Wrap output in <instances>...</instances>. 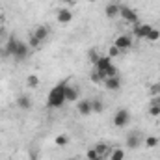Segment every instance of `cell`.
Here are the masks:
<instances>
[{
  "mask_svg": "<svg viewBox=\"0 0 160 160\" xmlns=\"http://www.w3.org/2000/svg\"><path fill=\"white\" fill-rule=\"evenodd\" d=\"M63 2H65V4H73L75 0H63Z\"/></svg>",
  "mask_w": 160,
  "mask_h": 160,
  "instance_id": "1f68e13d",
  "label": "cell"
},
{
  "mask_svg": "<svg viewBox=\"0 0 160 160\" xmlns=\"http://www.w3.org/2000/svg\"><path fill=\"white\" fill-rule=\"evenodd\" d=\"M17 43L19 39L15 38V36H9V39L6 41V45H4V56H11L13 58V54H15V50H17Z\"/></svg>",
  "mask_w": 160,
  "mask_h": 160,
  "instance_id": "8fae6325",
  "label": "cell"
},
{
  "mask_svg": "<svg viewBox=\"0 0 160 160\" xmlns=\"http://www.w3.org/2000/svg\"><path fill=\"white\" fill-rule=\"evenodd\" d=\"M65 86H67V80H62L48 91V97H47L48 108H62L65 104Z\"/></svg>",
  "mask_w": 160,
  "mask_h": 160,
  "instance_id": "6da1fadb",
  "label": "cell"
},
{
  "mask_svg": "<svg viewBox=\"0 0 160 160\" xmlns=\"http://www.w3.org/2000/svg\"><path fill=\"white\" fill-rule=\"evenodd\" d=\"M114 45L119 48L121 52H125V50H128L130 47H132V36H127V34H121V36H118L116 38V41H114Z\"/></svg>",
  "mask_w": 160,
  "mask_h": 160,
  "instance_id": "52a82bcc",
  "label": "cell"
},
{
  "mask_svg": "<svg viewBox=\"0 0 160 160\" xmlns=\"http://www.w3.org/2000/svg\"><path fill=\"white\" fill-rule=\"evenodd\" d=\"M143 143L149 147V149H153V147H157L160 143V140L157 138V136H147V138H143Z\"/></svg>",
  "mask_w": 160,
  "mask_h": 160,
  "instance_id": "44dd1931",
  "label": "cell"
},
{
  "mask_svg": "<svg viewBox=\"0 0 160 160\" xmlns=\"http://www.w3.org/2000/svg\"><path fill=\"white\" fill-rule=\"evenodd\" d=\"M0 21H2V13H0Z\"/></svg>",
  "mask_w": 160,
  "mask_h": 160,
  "instance_id": "e575fe53",
  "label": "cell"
},
{
  "mask_svg": "<svg viewBox=\"0 0 160 160\" xmlns=\"http://www.w3.org/2000/svg\"><path fill=\"white\" fill-rule=\"evenodd\" d=\"M104 15H106L108 19H116V17H119V4H116V2L106 4V8H104Z\"/></svg>",
  "mask_w": 160,
  "mask_h": 160,
  "instance_id": "5bb4252c",
  "label": "cell"
},
{
  "mask_svg": "<svg viewBox=\"0 0 160 160\" xmlns=\"http://www.w3.org/2000/svg\"><path fill=\"white\" fill-rule=\"evenodd\" d=\"M149 116L158 118V116H160V104H157V102H151V106H149Z\"/></svg>",
  "mask_w": 160,
  "mask_h": 160,
  "instance_id": "cb8c5ba5",
  "label": "cell"
},
{
  "mask_svg": "<svg viewBox=\"0 0 160 160\" xmlns=\"http://www.w3.org/2000/svg\"><path fill=\"white\" fill-rule=\"evenodd\" d=\"M32 52V48L28 47V43H24V41L19 39L17 43V50H15V54H13V58L15 60H19V62H22V60H26L28 58V54Z\"/></svg>",
  "mask_w": 160,
  "mask_h": 160,
  "instance_id": "5b68a950",
  "label": "cell"
},
{
  "mask_svg": "<svg viewBox=\"0 0 160 160\" xmlns=\"http://www.w3.org/2000/svg\"><path fill=\"white\" fill-rule=\"evenodd\" d=\"M93 149L99 153V157H101V158H108V157H110V153H112V147H110L108 143H104V142L95 143V147H93Z\"/></svg>",
  "mask_w": 160,
  "mask_h": 160,
  "instance_id": "9a60e30c",
  "label": "cell"
},
{
  "mask_svg": "<svg viewBox=\"0 0 160 160\" xmlns=\"http://www.w3.org/2000/svg\"><path fill=\"white\" fill-rule=\"evenodd\" d=\"M78 99H80V89L67 82V86H65V102H77Z\"/></svg>",
  "mask_w": 160,
  "mask_h": 160,
  "instance_id": "9c48e42d",
  "label": "cell"
},
{
  "mask_svg": "<svg viewBox=\"0 0 160 160\" xmlns=\"http://www.w3.org/2000/svg\"><path fill=\"white\" fill-rule=\"evenodd\" d=\"M142 143H143V138H142L140 132H130V134L127 136V140H125V145H127L128 149H138Z\"/></svg>",
  "mask_w": 160,
  "mask_h": 160,
  "instance_id": "8992f818",
  "label": "cell"
},
{
  "mask_svg": "<svg viewBox=\"0 0 160 160\" xmlns=\"http://www.w3.org/2000/svg\"><path fill=\"white\" fill-rule=\"evenodd\" d=\"M153 102H157V104H160V93L157 95V97H155V99H153Z\"/></svg>",
  "mask_w": 160,
  "mask_h": 160,
  "instance_id": "4dcf8cb0",
  "label": "cell"
},
{
  "mask_svg": "<svg viewBox=\"0 0 160 160\" xmlns=\"http://www.w3.org/2000/svg\"><path fill=\"white\" fill-rule=\"evenodd\" d=\"M93 67H95L97 73L102 75V78L104 80L118 75V69H116V65L112 63V58H108V56H101V58L93 63Z\"/></svg>",
  "mask_w": 160,
  "mask_h": 160,
  "instance_id": "7a4b0ae2",
  "label": "cell"
},
{
  "mask_svg": "<svg viewBox=\"0 0 160 160\" xmlns=\"http://www.w3.org/2000/svg\"><path fill=\"white\" fill-rule=\"evenodd\" d=\"M77 112L80 116H89L91 112V99H78L77 101Z\"/></svg>",
  "mask_w": 160,
  "mask_h": 160,
  "instance_id": "30bf717a",
  "label": "cell"
},
{
  "mask_svg": "<svg viewBox=\"0 0 160 160\" xmlns=\"http://www.w3.org/2000/svg\"><path fill=\"white\" fill-rule=\"evenodd\" d=\"M71 160H80V158H71Z\"/></svg>",
  "mask_w": 160,
  "mask_h": 160,
  "instance_id": "836d02e7",
  "label": "cell"
},
{
  "mask_svg": "<svg viewBox=\"0 0 160 160\" xmlns=\"http://www.w3.org/2000/svg\"><path fill=\"white\" fill-rule=\"evenodd\" d=\"M151 30H153L151 24H145V22H138V24H134V36H136L138 39H147V36H149Z\"/></svg>",
  "mask_w": 160,
  "mask_h": 160,
  "instance_id": "ba28073f",
  "label": "cell"
},
{
  "mask_svg": "<svg viewBox=\"0 0 160 160\" xmlns=\"http://www.w3.org/2000/svg\"><path fill=\"white\" fill-rule=\"evenodd\" d=\"M17 106H19L21 110L28 112V110L32 108V99H30L28 95H19V97H17Z\"/></svg>",
  "mask_w": 160,
  "mask_h": 160,
  "instance_id": "2e32d148",
  "label": "cell"
},
{
  "mask_svg": "<svg viewBox=\"0 0 160 160\" xmlns=\"http://www.w3.org/2000/svg\"><path fill=\"white\" fill-rule=\"evenodd\" d=\"M119 17L125 22H130V24H138L140 22V15L130 6H125V4H119Z\"/></svg>",
  "mask_w": 160,
  "mask_h": 160,
  "instance_id": "3957f363",
  "label": "cell"
},
{
  "mask_svg": "<svg viewBox=\"0 0 160 160\" xmlns=\"http://www.w3.org/2000/svg\"><path fill=\"white\" fill-rule=\"evenodd\" d=\"M110 160H125V149H121V147H116V149H112V153H110Z\"/></svg>",
  "mask_w": 160,
  "mask_h": 160,
  "instance_id": "d6986e66",
  "label": "cell"
},
{
  "mask_svg": "<svg viewBox=\"0 0 160 160\" xmlns=\"http://www.w3.org/2000/svg\"><path fill=\"white\" fill-rule=\"evenodd\" d=\"M86 157H88V160H104V158H101V157H99V153H97L93 147H91V149H88Z\"/></svg>",
  "mask_w": 160,
  "mask_h": 160,
  "instance_id": "4316f807",
  "label": "cell"
},
{
  "mask_svg": "<svg viewBox=\"0 0 160 160\" xmlns=\"http://www.w3.org/2000/svg\"><path fill=\"white\" fill-rule=\"evenodd\" d=\"M56 21H58L60 24H69V22L73 21V11L67 9V8H62V9L58 11V15H56Z\"/></svg>",
  "mask_w": 160,
  "mask_h": 160,
  "instance_id": "4fadbf2b",
  "label": "cell"
},
{
  "mask_svg": "<svg viewBox=\"0 0 160 160\" xmlns=\"http://www.w3.org/2000/svg\"><path fill=\"white\" fill-rule=\"evenodd\" d=\"M104 88L108 89V91H118V89H121V86H123V80L116 75V77H110V78H106L104 82Z\"/></svg>",
  "mask_w": 160,
  "mask_h": 160,
  "instance_id": "7c38bea8",
  "label": "cell"
},
{
  "mask_svg": "<svg viewBox=\"0 0 160 160\" xmlns=\"http://www.w3.org/2000/svg\"><path fill=\"white\" fill-rule=\"evenodd\" d=\"M88 58H89V62H91V63H95V62L101 58V54H99V50H97V48H89V50H88Z\"/></svg>",
  "mask_w": 160,
  "mask_h": 160,
  "instance_id": "603a6c76",
  "label": "cell"
},
{
  "mask_svg": "<svg viewBox=\"0 0 160 160\" xmlns=\"http://www.w3.org/2000/svg\"><path fill=\"white\" fill-rule=\"evenodd\" d=\"M121 54V50L119 48H118V47H116V45H112V47H110V48H108V54H106V56H108V58H112V60H114V58H118V56H119Z\"/></svg>",
  "mask_w": 160,
  "mask_h": 160,
  "instance_id": "484cf974",
  "label": "cell"
},
{
  "mask_svg": "<svg viewBox=\"0 0 160 160\" xmlns=\"http://www.w3.org/2000/svg\"><path fill=\"white\" fill-rule=\"evenodd\" d=\"M130 123V110L128 108H118L114 114V127L116 128H125Z\"/></svg>",
  "mask_w": 160,
  "mask_h": 160,
  "instance_id": "277c9868",
  "label": "cell"
},
{
  "mask_svg": "<svg viewBox=\"0 0 160 160\" xmlns=\"http://www.w3.org/2000/svg\"><path fill=\"white\" fill-rule=\"evenodd\" d=\"M34 36H36V38L41 41V43H43L45 39H48L50 32H48V28H47V26H43V24H41V26H38V28L34 30Z\"/></svg>",
  "mask_w": 160,
  "mask_h": 160,
  "instance_id": "e0dca14e",
  "label": "cell"
},
{
  "mask_svg": "<svg viewBox=\"0 0 160 160\" xmlns=\"http://www.w3.org/2000/svg\"><path fill=\"white\" fill-rule=\"evenodd\" d=\"M91 112H95V114L104 112V102L101 99H91Z\"/></svg>",
  "mask_w": 160,
  "mask_h": 160,
  "instance_id": "ac0fdd59",
  "label": "cell"
},
{
  "mask_svg": "<svg viewBox=\"0 0 160 160\" xmlns=\"http://www.w3.org/2000/svg\"><path fill=\"white\" fill-rule=\"evenodd\" d=\"M158 39H160V30L153 28V30L149 32V36H147V41H158Z\"/></svg>",
  "mask_w": 160,
  "mask_h": 160,
  "instance_id": "83f0119b",
  "label": "cell"
},
{
  "mask_svg": "<svg viewBox=\"0 0 160 160\" xmlns=\"http://www.w3.org/2000/svg\"><path fill=\"white\" fill-rule=\"evenodd\" d=\"M39 45H41V41L32 34V36H30V41H28V47H30L32 50H36V48H39Z\"/></svg>",
  "mask_w": 160,
  "mask_h": 160,
  "instance_id": "d4e9b609",
  "label": "cell"
},
{
  "mask_svg": "<svg viewBox=\"0 0 160 160\" xmlns=\"http://www.w3.org/2000/svg\"><path fill=\"white\" fill-rule=\"evenodd\" d=\"M54 143H56L58 147H65V145L69 143V136H67V134H58V136L54 138Z\"/></svg>",
  "mask_w": 160,
  "mask_h": 160,
  "instance_id": "ffe728a7",
  "label": "cell"
},
{
  "mask_svg": "<svg viewBox=\"0 0 160 160\" xmlns=\"http://www.w3.org/2000/svg\"><path fill=\"white\" fill-rule=\"evenodd\" d=\"M88 2H97V0H88Z\"/></svg>",
  "mask_w": 160,
  "mask_h": 160,
  "instance_id": "d6a6232c",
  "label": "cell"
},
{
  "mask_svg": "<svg viewBox=\"0 0 160 160\" xmlns=\"http://www.w3.org/2000/svg\"><path fill=\"white\" fill-rule=\"evenodd\" d=\"M91 82H95V84H101V82H104V78H102V75H101V73L93 71V73H91Z\"/></svg>",
  "mask_w": 160,
  "mask_h": 160,
  "instance_id": "f1b7e54d",
  "label": "cell"
},
{
  "mask_svg": "<svg viewBox=\"0 0 160 160\" xmlns=\"http://www.w3.org/2000/svg\"><path fill=\"white\" fill-rule=\"evenodd\" d=\"M26 84H28V88H32V89L38 88V86H39V77H38V75H30V77L26 78Z\"/></svg>",
  "mask_w": 160,
  "mask_h": 160,
  "instance_id": "7402d4cb",
  "label": "cell"
},
{
  "mask_svg": "<svg viewBox=\"0 0 160 160\" xmlns=\"http://www.w3.org/2000/svg\"><path fill=\"white\" fill-rule=\"evenodd\" d=\"M151 93H153L155 97L158 95V93H160V84H155V86H151Z\"/></svg>",
  "mask_w": 160,
  "mask_h": 160,
  "instance_id": "f546056e",
  "label": "cell"
}]
</instances>
